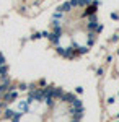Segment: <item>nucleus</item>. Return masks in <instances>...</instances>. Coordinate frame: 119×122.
Listing matches in <instances>:
<instances>
[{
  "instance_id": "nucleus-15",
  "label": "nucleus",
  "mask_w": 119,
  "mask_h": 122,
  "mask_svg": "<svg viewBox=\"0 0 119 122\" xmlns=\"http://www.w3.org/2000/svg\"><path fill=\"white\" fill-rule=\"evenodd\" d=\"M88 52V46H80L78 47V54H87Z\"/></svg>"
},
{
  "instance_id": "nucleus-26",
  "label": "nucleus",
  "mask_w": 119,
  "mask_h": 122,
  "mask_svg": "<svg viewBox=\"0 0 119 122\" xmlns=\"http://www.w3.org/2000/svg\"><path fill=\"white\" fill-rule=\"evenodd\" d=\"M38 2H41V0H36V3H38Z\"/></svg>"
},
{
  "instance_id": "nucleus-2",
  "label": "nucleus",
  "mask_w": 119,
  "mask_h": 122,
  "mask_svg": "<svg viewBox=\"0 0 119 122\" xmlns=\"http://www.w3.org/2000/svg\"><path fill=\"white\" fill-rule=\"evenodd\" d=\"M98 26V18H96V15H92V16H88V23H87V29L88 31H95Z\"/></svg>"
},
{
  "instance_id": "nucleus-14",
  "label": "nucleus",
  "mask_w": 119,
  "mask_h": 122,
  "mask_svg": "<svg viewBox=\"0 0 119 122\" xmlns=\"http://www.w3.org/2000/svg\"><path fill=\"white\" fill-rule=\"evenodd\" d=\"M52 18H54V20H57V21H59V20H60V18H64V13H62V11H55L54 15H52Z\"/></svg>"
},
{
  "instance_id": "nucleus-5",
  "label": "nucleus",
  "mask_w": 119,
  "mask_h": 122,
  "mask_svg": "<svg viewBox=\"0 0 119 122\" xmlns=\"http://www.w3.org/2000/svg\"><path fill=\"white\" fill-rule=\"evenodd\" d=\"M64 88H60V86H55L54 88V91H52V98H54L55 101H57V99H59V101H60V99H62V96H64Z\"/></svg>"
},
{
  "instance_id": "nucleus-23",
  "label": "nucleus",
  "mask_w": 119,
  "mask_h": 122,
  "mask_svg": "<svg viewBox=\"0 0 119 122\" xmlns=\"http://www.w3.org/2000/svg\"><path fill=\"white\" fill-rule=\"evenodd\" d=\"M41 34H43V36H44V38H49V34H51V33H49V31H43V33H41Z\"/></svg>"
},
{
  "instance_id": "nucleus-22",
  "label": "nucleus",
  "mask_w": 119,
  "mask_h": 122,
  "mask_svg": "<svg viewBox=\"0 0 119 122\" xmlns=\"http://www.w3.org/2000/svg\"><path fill=\"white\" fill-rule=\"evenodd\" d=\"M111 18L113 20H119V15L118 13H111Z\"/></svg>"
},
{
  "instance_id": "nucleus-7",
  "label": "nucleus",
  "mask_w": 119,
  "mask_h": 122,
  "mask_svg": "<svg viewBox=\"0 0 119 122\" xmlns=\"http://www.w3.org/2000/svg\"><path fill=\"white\" fill-rule=\"evenodd\" d=\"M73 7H72V3H70V2H64V3H62V5H59V11H62V13H69V11H70V10H72Z\"/></svg>"
},
{
  "instance_id": "nucleus-25",
  "label": "nucleus",
  "mask_w": 119,
  "mask_h": 122,
  "mask_svg": "<svg viewBox=\"0 0 119 122\" xmlns=\"http://www.w3.org/2000/svg\"><path fill=\"white\" fill-rule=\"evenodd\" d=\"M116 117H118V119H119V112H118V114H116Z\"/></svg>"
},
{
  "instance_id": "nucleus-8",
  "label": "nucleus",
  "mask_w": 119,
  "mask_h": 122,
  "mask_svg": "<svg viewBox=\"0 0 119 122\" xmlns=\"http://www.w3.org/2000/svg\"><path fill=\"white\" fill-rule=\"evenodd\" d=\"M47 39H49V41H51V42H52L54 46H59V41H60V36H57V34H54V33H51Z\"/></svg>"
},
{
  "instance_id": "nucleus-4",
  "label": "nucleus",
  "mask_w": 119,
  "mask_h": 122,
  "mask_svg": "<svg viewBox=\"0 0 119 122\" xmlns=\"http://www.w3.org/2000/svg\"><path fill=\"white\" fill-rule=\"evenodd\" d=\"M72 7H90V3H93V0H70Z\"/></svg>"
},
{
  "instance_id": "nucleus-27",
  "label": "nucleus",
  "mask_w": 119,
  "mask_h": 122,
  "mask_svg": "<svg viewBox=\"0 0 119 122\" xmlns=\"http://www.w3.org/2000/svg\"><path fill=\"white\" fill-rule=\"evenodd\" d=\"M116 122H119V119H118V121H116Z\"/></svg>"
},
{
  "instance_id": "nucleus-20",
  "label": "nucleus",
  "mask_w": 119,
  "mask_h": 122,
  "mask_svg": "<svg viewBox=\"0 0 119 122\" xmlns=\"http://www.w3.org/2000/svg\"><path fill=\"white\" fill-rule=\"evenodd\" d=\"M95 31H96V33H101V31H103V25H98V26H96V29H95Z\"/></svg>"
},
{
  "instance_id": "nucleus-19",
  "label": "nucleus",
  "mask_w": 119,
  "mask_h": 122,
  "mask_svg": "<svg viewBox=\"0 0 119 122\" xmlns=\"http://www.w3.org/2000/svg\"><path fill=\"white\" fill-rule=\"evenodd\" d=\"M75 93H78V94L83 93V88H82V86H77V88H75Z\"/></svg>"
},
{
  "instance_id": "nucleus-18",
  "label": "nucleus",
  "mask_w": 119,
  "mask_h": 122,
  "mask_svg": "<svg viewBox=\"0 0 119 122\" xmlns=\"http://www.w3.org/2000/svg\"><path fill=\"white\" fill-rule=\"evenodd\" d=\"M103 73H104L103 68H98V70H96V75H98V76H103Z\"/></svg>"
},
{
  "instance_id": "nucleus-9",
  "label": "nucleus",
  "mask_w": 119,
  "mask_h": 122,
  "mask_svg": "<svg viewBox=\"0 0 119 122\" xmlns=\"http://www.w3.org/2000/svg\"><path fill=\"white\" fill-rule=\"evenodd\" d=\"M15 114H16V112H15L13 109H10V107H7V109L3 111V117H5V119H10V121H11Z\"/></svg>"
},
{
  "instance_id": "nucleus-10",
  "label": "nucleus",
  "mask_w": 119,
  "mask_h": 122,
  "mask_svg": "<svg viewBox=\"0 0 119 122\" xmlns=\"http://www.w3.org/2000/svg\"><path fill=\"white\" fill-rule=\"evenodd\" d=\"M7 75H8V65H2L0 67V80L5 78Z\"/></svg>"
},
{
  "instance_id": "nucleus-13",
  "label": "nucleus",
  "mask_w": 119,
  "mask_h": 122,
  "mask_svg": "<svg viewBox=\"0 0 119 122\" xmlns=\"http://www.w3.org/2000/svg\"><path fill=\"white\" fill-rule=\"evenodd\" d=\"M18 90H20V91H28V90H29V85H26V83H20V85H18Z\"/></svg>"
},
{
  "instance_id": "nucleus-12",
  "label": "nucleus",
  "mask_w": 119,
  "mask_h": 122,
  "mask_svg": "<svg viewBox=\"0 0 119 122\" xmlns=\"http://www.w3.org/2000/svg\"><path fill=\"white\" fill-rule=\"evenodd\" d=\"M95 38H96V34H95V33H90V34H88L87 44H88V46H93V44H95Z\"/></svg>"
},
{
  "instance_id": "nucleus-3",
  "label": "nucleus",
  "mask_w": 119,
  "mask_h": 122,
  "mask_svg": "<svg viewBox=\"0 0 119 122\" xmlns=\"http://www.w3.org/2000/svg\"><path fill=\"white\" fill-rule=\"evenodd\" d=\"M75 99H77V96H75L73 93H64V96H62V99H60V103L69 104V106H70V104H72L73 101H75Z\"/></svg>"
},
{
  "instance_id": "nucleus-11",
  "label": "nucleus",
  "mask_w": 119,
  "mask_h": 122,
  "mask_svg": "<svg viewBox=\"0 0 119 122\" xmlns=\"http://www.w3.org/2000/svg\"><path fill=\"white\" fill-rule=\"evenodd\" d=\"M25 117V114L23 112H16L15 116H13V119H11V122H21V119Z\"/></svg>"
},
{
  "instance_id": "nucleus-1",
  "label": "nucleus",
  "mask_w": 119,
  "mask_h": 122,
  "mask_svg": "<svg viewBox=\"0 0 119 122\" xmlns=\"http://www.w3.org/2000/svg\"><path fill=\"white\" fill-rule=\"evenodd\" d=\"M18 99V91H7V93L2 94V101L3 103H13V101H16Z\"/></svg>"
},
{
  "instance_id": "nucleus-16",
  "label": "nucleus",
  "mask_w": 119,
  "mask_h": 122,
  "mask_svg": "<svg viewBox=\"0 0 119 122\" xmlns=\"http://www.w3.org/2000/svg\"><path fill=\"white\" fill-rule=\"evenodd\" d=\"M2 65H7V64H5V57H3V54H0V67Z\"/></svg>"
},
{
  "instance_id": "nucleus-24",
  "label": "nucleus",
  "mask_w": 119,
  "mask_h": 122,
  "mask_svg": "<svg viewBox=\"0 0 119 122\" xmlns=\"http://www.w3.org/2000/svg\"><path fill=\"white\" fill-rule=\"evenodd\" d=\"M72 122H80V121H75V119H72Z\"/></svg>"
},
{
  "instance_id": "nucleus-21",
  "label": "nucleus",
  "mask_w": 119,
  "mask_h": 122,
  "mask_svg": "<svg viewBox=\"0 0 119 122\" xmlns=\"http://www.w3.org/2000/svg\"><path fill=\"white\" fill-rule=\"evenodd\" d=\"M39 86H43V88H46V80H39Z\"/></svg>"
},
{
  "instance_id": "nucleus-17",
  "label": "nucleus",
  "mask_w": 119,
  "mask_h": 122,
  "mask_svg": "<svg viewBox=\"0 0 119 122\" xmlns=\"http://www.w3.org/2000/svg\"><path fill=\"white\" fill-rule=\"evenodd\" d=\"M41 36H43L41 33H34V34L31 36V39H39V38H41Z\"/></svg>"
},
{
  "instance_id": "nucleus-6",
  "label": "nucleus",
  "mask_w": 119,
  "mask_h": 122,
  "mask_svg": "<svg viewBox=\"0 0 119 122\" xmlns=\"http://www.w3.org/2000/svg\"><path fill=\"white\" fill-rule=\"evenodd\" d=\"M18 107H20V112L28 114V112H29V103H28V99H26V101H20Z\"/></svg>"
}]
</instances>
